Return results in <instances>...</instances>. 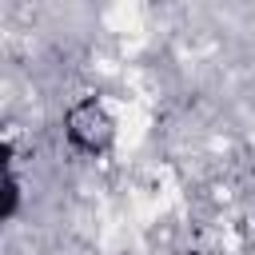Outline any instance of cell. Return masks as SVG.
Returning a JSON list of instances; mask_svg holds the SVG:
<instances>
[{"instance_id":"obj_2","label":"cell","mask_w":255,"mask_h":255,"mask_svg":"<svg viewBox=\"0 0 255 255\" xmlns=\"http://www.w3.org/2000/svg\"><path fill=\"white\" fill-rule=\"evenodd\" d=\"M20 195H24V187H20L16 167H4V179H0V219H4V223L16 219V211H20Z\"/></svg>"},{"instance_id":"obj_1","label":"cell","mask_w":255,"mask_h":255,"mask_svg":"<svg viewBox=\"0 0 255 255\" xmlns=\"http://www.w3.org/2000/svg\"><path fill=\"white\" fill-rule=\"evenodd\" d=\"M116 131H120V120L104 96H80L64 112V139L80 155H104L116 143Z\"/></svg>"}]
</instances>
